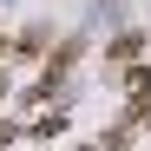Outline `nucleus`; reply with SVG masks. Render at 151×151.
<instances>
[{
  "mask_svg": "<svg viewBox=\"0 0 151 151\" xmlns=\"http://www.w3.org/2000/svg\"><path fill=\"white\" fill-rule=\"evenodd\" d=\"M59 132H66V118H59V112H53V118H33V138H59Z\"/></svg>",
  "mask_w": 151,
  "mask_h": 151,
  "instance_id": "nucleus-1",
  "label": "nucleus"
},
{
  "mask_svg": "<svg viewBox=\"0 0 151 151\" xmlns=\"http://www.w3.org/2000/svg\"><path fill=\"white\" fill-rule=\"evenodd\" d=\"M0 145H13V125H0Z\"/></svg>",
  "mask_w": 151,
  "mask_h": 151,
  "instance_id": "nucleus-2",
  "label": "nucleus"
},
{
  "mask_svg": "<svg viewBox=\"0 0 151 151\" xmlns=\"http://www.w3.org/2000/svg\"><path fill=\"white\" fill-rule=\"evenodd\" d=\"M0 99H7V72H0Z\"/></svg>",
  "mask_w": 151,
  "mask_h": 151,
  "instance_id": "nucleus-3",
  "label": "nucleus"
},
{
  "mask_svg": "<svg viewBox=\"0 0 151 151\" xmlns=\"http://www.w3.org/2000/svg\"><path fill=\"white\" fill-rule=\"evenodd\" d=\"M0 59H7V33H0Z\"/></svg>",
  "mask_w": 151,
  "mask_h": 151,
  "instance_id": "nucleus-4",
  "label": "nucleus"
}]
</instances>
